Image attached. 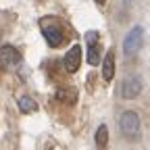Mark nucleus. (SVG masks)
Masks as SVG:
<instances>
[{
    "label": "nucleus",
    "mask_w": 150,
    "mask_h": 150,
    "mask_svg": "<svg viewBox=\"0 0 150 150\" xmlns=\"http://www.w3.org/2000/svg\"><path fill=\"white\" fill-rule=\"evenodd\" d=\"M119 125H121V134L127 140H138L140 138V117H138V112L125 110L123 115H121Z\"/></svg>",
    "instance_id": "nucleus-1"
},
{
    "label": "nucleus",
    "mask_w": 150,
    "mask_h": 150,
    "mask_svg": "<svg viewBox=\"0 0 150 150\" xmlns=\"http://www.w3.org/2000/svg\"><path fill=\"white\" fill-rule=\"evenodd\" d=\"M79 63H81V46H71V50L65 54V61H63V65H65V69L69 71V73H75L79 69Z\"/></svg>",
    "instance_id": "nucleus-7"
},
{
    "label": "nucleus",
    "mask_w": 150,
    "mask_h": 150,
    "mask_svg": "<svg viewBox=\"0 0 150 150\" xmlns=\"http://www.w3.org/2000/svg\"><path fill=\"white\" fill-rule=\"evenodd\" d=\"M142 44H144V29H142L140 25H136L134 29H131V31L125 35L123 52H125L127 56H134V54H138V52H140Z\"/></svg>",
    "instance_id": "nucleus-2"
},
{
    "label": "nucleus",
    "mask_w": 150,
    "mask_h": 150,
    "mask_svg": "<svg viewBox=\"0 0 150 150\" xmlns=\"http://www.w3.org/2000/svg\"><path fill=\"white\" fill-rule=\"evenodd\" d=\"M112 75H115V52L108 50L106 56H104V61H102V77L106 81H110Z\"/></svg>",
    "instance_id": "nucleus-8"
},
{
    "label": "nucleus",
    "mask_w": 150,
    "mask_h": 150,
    "mask_svg": "<svg viewBox=\"0 0 150 150\" xmlns=\"http://www.w3.org/2000/svg\"><path fill=\"white\" fill-rule=\"evenodd\" d=\"M42 33H44V38H46V42L52 46V48H56V46H61L63 44V29L56 25L54 21H50V19H44L42 21Z\"/></svg>",
    "instance_id": "nucleus-3"
},
{
    "label": "nucleus",
    "mask_w": 150,
    "mask_h": 150,
    "mask_svg": "<svg viewBox=\"0 0 150 150\" xmlns=\"http://www.w3.org/2000/svg\"><path fill=\"white\" fill-rule=\"evenodd\" d=\"M104 2H106V0H96V4H100V6H102Z\"/></svg>",
    "instance_id": "nucleus-12"
},
{
    "label": "nucleus",
    "mask_w": 150,
    "mask_h": 150,
    "mask_svg": "<svg viewBox=\"0 0 150 150\" xmlns=\"http://www.w3.org/2000/svg\"><path fill=\"white\" fill-rule=\"evenodd\" d=\"M19 61H21V54H19L17 48H13V46L0 48V69H13Z\"/></svg>",
    "instance_id": "nucleus-6"
},
{
    "label": "nucleus",
    "mask_w": 150,
    "mask_h": 150,
    "mask_svg": "<svg viewBox=\"0 0 150 150\" xmlns=\"http://www.w3.org/2000/svg\"><path fill=\"white\" fill-rule=\"evenodd\" d=\"M96 144L100 148H106L108 146V129H106V125H100L96 129Z\"/></svg>",
    "instance_id": "nucleus-9"
},
{
    "label": "nucleus",
    "mask_w": 150,
    "mask_h": 150,
    "mask_svg": "<svg viewBox=\"0 0 150 150\" xmlns=\"http://www.w3.org/2000/svg\"><path fill=\"white\" fill-rule=\"evenodd\" d=\"M140 92H142V77L140 75H129L123 81V98L134 100L140 96Z\"/></svg>",
    "instance_id": "nucleus-5"
},
{
    "label": "nucleus",
    "mask_w": 150,
    "mask_h": 150,
    "mask_svg": "<svg viewBox=\"0 0 150 150\" xmlns=\"http://www.w3.org/2000/svg\"><path fill=\"white\" fill-rule=\"evenodd\" d=\"M19 108H21V112H33L38 108V104L29 96H23V98H19Z\"/></svg>",
    "instance_id": "nucleus-10"
},
{
    "label": "nucleus",
    "mask_w": 150,
    "mask_h": 150,
    "mask_svg": "<svg viewBox=\"0 0 150 150\" xmlns=\"http://www.w3.org/2000/svg\"><path fill=\"white\" fill-rule=\"evenodd\" d=\"M56 98L63 100V102H75V98H77V92H75V90H59Z\"/></svg>",
    "instance_id": "nucleus-11"
},
{
    "label": "nucleus",
    "mask_w": 150,
    "mask_h": 150,
    "mask_svg": "<svg viewBox=\"0 0 150 150\" xmlns=\"http://www.w3.org/2000/svg\"><path fill=\"white\" fill-rule=\"evenodd\" d=\"M86 42H88V63H90V65H98V63H100L98 33H96V31H88V33H86Z\"/></svg>",
    "instance_id": "nucleus-4"
}]
</instances>
